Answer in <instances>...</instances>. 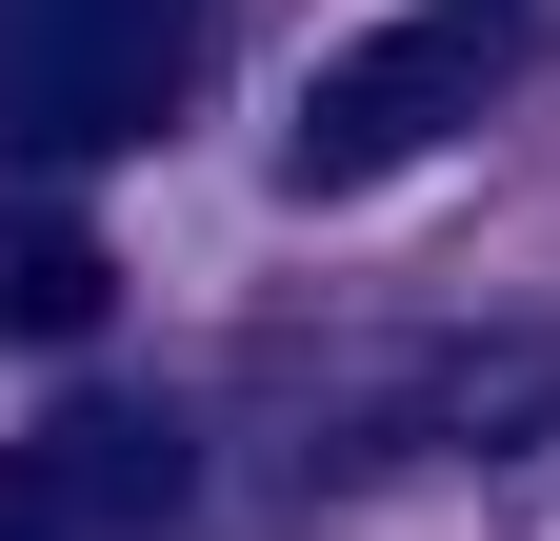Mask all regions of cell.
I'll list each match as a JSON object with an SVG mask.
<instances>
[{
    "label": "cell",
    "instance_id": "6da1fadb",
    "mask_svg": "<svg viewBox=\"0 0 560 541\" xmlns=\"http://www.w3.org/2000/svg\"><path fill=\"white\" fill-rule=\"evenodd\" d=\"M521 41H540V0H400L381 41H340L320 81H301V120H280V181H301V200L400 181L420 141H460V120L521 81Z\"/></svg>",
    "mask_w": 560,
    "mask_h": 541
},
{
    "label": "cell",
    "instance_id": "7a4b0ae2",
    "mask_svg": "<svg viewBox=\"0 0 560 541\" xmlns=\"http://www.w3.org/2000/svg\"><path fill=\"white\" fill-rule=\"evenodd\" d=\"M180 81H200V0H0V161L21 181L161 141Z\"/></svg>",
    "mask_w": 560,
    "mask_h": 541
},
{
    "label": "cell",
    "instance_id": "3957f363",
    "mask_svg": "<svg viewBox=\"0 0 560 541\" xmlns=\"http://www.w3.org/2000/svg\"><path fill=\"white\" fill-rule=\"evenodd\" d=\"M180 482H200V441L161 401H60L40 441H0V541H140V521H180Z\"/></svg>",
    "mask_w": 560,
    "mask_h": 541
},
{
    "label": "cell",
    "instance_id": "277c9868",
    "mask_svg": "<svg viewBox=\"0 0 560 541\" xmlns=\"http://www.w3.org/2000/svg\"><path fill=\"white\" fill-rule=\"evenodd\" d=\"M81 321H101V241L81 221H21L0 241V342H81Z\"/></svg>",
    "mask_w": 560,
    "mask_h": 541
}]
</instances>
